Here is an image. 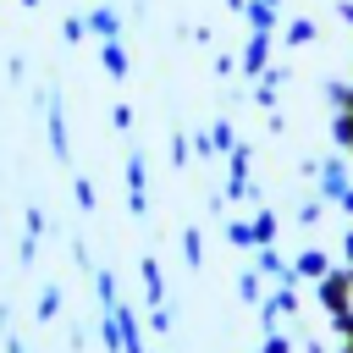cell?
Segmentation results:
<instances>
[{"label":"cell","mask_w":353,"mask_h":353,"mask_svg":"<svg viewBox=\"0 0 353 353\" xmlns=\"http://www.w3.org/2000/svg\"><path fill=\"white\" fill-rule=\"evenodd\" d=\"M72 193H77V204H83V210H94V182H88V176H77V182H72Z\"/></svg>","instance_id":"cell-14"},{"label":"cell","mask_w":353,"mask_h":353,"mask_svg":"<svg viewBox=\"0 0 353 353\" xmlns=\"http://www.w3.org/2000/svg\"><path fill=\"white\" fill-rule=\"evenodd\" d=\"M149 325H154V331H171V314H165V303H160V309H149Z\"/></svg>","instance_id":"cell-16"},{"label":"cell","mask_w":353,"mask_h":353,"mask_svg":"<svg viewBox=\"0 0 353 353\" xmlns=\"http://www.w3.org/2000/svg\"><path fill=\"white\" fill-rule=\"evenodd\" d=\"M88 28H94L99 39H116V33H121V17H116V11H94V17H88Z\"/></svg>","instance_id":"cell-8"},{"label":"cell","mask_w":353,"mask_h":353,"mask_svg":"<svg viewBox=\"0 0 353 353\" xmlns=\"http://www.w3.org/2000/svg\"><path fill=\"white\" fill-rule=\"evenodd\" d=\"M237 292H243V303H259V270H243L237 276Z\"/></svg>","instance_id":"cell-12"},{"label":"cell","mask_w":353,"mask_h":353,"mask_svg":"<svg viewBox=\"0 0 353 353\" xmlns=\"http://www.w3.org/2000/svg\"><path fill=\"white\" fill-rule=\"evenodd\" d=\"M61 314V287H44L39 292V320H55Z\"/></svg>","instance_id":"cell-11"},{"label":"cell","mask_w":353,"mask_h":353,"mask_svg":"<svg viewBox=\"0 0 353 353\" xmlns=\"http://www.w3.org/2000/svg\"><path fill=\"white\" fill-rule=\"evenodd\" d=\"M248 226H254V248H265V243H276V226H281V221H276L270 210H259Z\"/></svg>","instance_id":"cell-7"},{"label":"cell","mask_w":353,"mask_h":353,"mask_svg":"<svg viewBox=\"0 0 353 353\" xmlns=\"http://www.w3.org/2000/svg\"><path fill=\"white\" fill-rule=\"evenodd\" d=\"M127 199H132V215H143V210H149V193H143V154H132V160H127Z\"/></svg>","instance_id":"cell-4"},{"label":"cell","mask_w":353,"mask_h":353,"mask_svg":"<svg viewBox=\"0 0 353 353\" xmlns=\"http://www.w3.org/2000/svg\"><path fill=\"white\" fill-rule=\"evenodd\" d=\"M292 276H303V281H320V276H331V254H325V248H303V254L292 259Z\"/></svg>","instance_id":"cell-3"},{"label":"cell","mask_w":353,"mask_h":353,"mask_svg":"<svg viewBox=\"0 0 353 353\" xmlns=\"http://www.w3.org/2000/svg\"><path fill=\"white\" fill-rule=\"evenodd\" d=\"M6 353H28V347H22V342H6Z\"/></svg>","instance_id":"cell-18"},{"label":"cell","mask_w":353,"mask_h":353,"mask_svg":"<svg viewBox=\"0 0 353 353\" xmlns=\"http://www.w3.org/2000/svg\"><path fill=\"white\" fill-rule=\"evenodd\" d=\"M143 292H149V309L165 303V270H160V259H143Z\"/></svg>","instance_id":"cell-5"},{"label":"cell","mask_w":353,"mask_h":353,"mask_svg":"<svg viewBox=\"0 0 353 353\" xmlns=\"http://www.w3.org/2000/svg\"><path fill=\"white\" fill-rule=\"evenodd\" d=\"M259 353H292V342H287V336H281V331H270V336H265V347H259Z\"/></svg>","instance_id":"cell-15"},{"label":"cell","mask_w":353,"mask_h":353,"mask_svg":"<svg viewBox=\"0 0 353 353\" xmlns=\"http://www.w3.org/2000/svg\"><path fill=\"white\" fill-rule=\"evenodd\" d=\"M292 309H298V292H292V281H281V287H276V292L259 303V320H265V331H276V325H281V314H292Z\"/></svg>","instance_id":"cell-2"},{"label":"cell","mask_w":353,"mask_h":353,"mask_svg":"<svg viewBox=\"0 0 353 353\" xmlns=\"http://www.w3.org/2000/svg\"><path fill=\"white\" fill-rule=\"evenodd\" d=\"M342 254H347V270H353V232L342 237Z\"/></svg>","instance_id":"cell-17"},{"label":"cell","mask_w":353,"mask_h":353,"mask_svg":"<svg viewBox=\"0 0 353 353\" xmlns=\"http://www.w3.org/2000/svg\"><path fill=\"white\" fill-rule=\"evenodd\" d=\"M303 353H325V347H320V342H309V347H303Z\"/></svg>","instance_id":"cell-19"},{"label":"cell","mask_w":353,"mask_h":353,"mask_svg":"<svg viewBox=\"0 0 353 353\" xmlns=\"http://www.w3.org/2000/svg\"><path fill=\"white\" fill-rule=\"evenodd\" d=\"M105 66H110V77H127V55H121L116 39H105Z\"/></svg>","instance_id":"cell-10"},{"label":"cell","mask_w":353,"mask_h":353,"mask_svg":"<svg viewBox=\"0 0 353 353\" xmlns=\"http://www.w3.org/2000/svg\"><path fill=\"white\" fill-rule=\"evenodd\" d=\"M254 270H259V276H276V281H292V265H287V259H281L270 243L259 248V265H254Z\"/></svg>","instance_id":"cell-6"},{"label":"cell","mask_w":353,"mask_h":353,"mask_svg":"<svg viewBox=\"0 0 353 353\" xmlns=\"http://www.w3.org/2000/svg\"><path fill=\"white\" fill-rule=\"evenodd\" d=\"M226 237H232L237 248H254V226H248V221H232V226H226Z\"/></svg>","instance_id":"cell-13"},{"label":"cell","mask_w":353,"mask_h":353,"mask_svg":"<svg viewBox=\"0 0 353 353\" xmlns=\"http://www.w3.org/2000/svg\"><path fill=\"white\" fill-rule=\"evenodd\" d=\"M182 254H188V265H193V270L204 265V237H199V226H188V232H182Z\"/></svg>","instance_id":"cell-9"},{"label":"cell","mask_w":353,"mask_h":353,"mask_svg":"<svg viewBox=\"0 0 353 353\" xmlns=\"http://www.w3.org/2000/svg\"><path fill=\"white\" fill-rule=\"evenodd\" d=\"M320 309L336 320V314H353V270H336L331 265V276H320Z\"/></svg>","instance_id":"cell-1"}]
</instances>
